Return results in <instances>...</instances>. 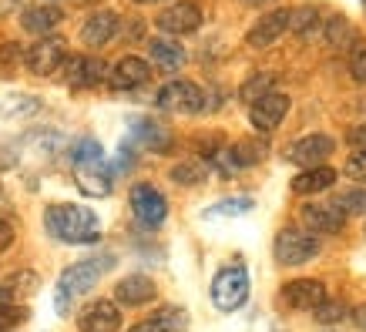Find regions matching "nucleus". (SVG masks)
<instances>
[{"label":"nucleus","mask_w":366,"mask_h":332,"mask_svg":"<svg viewBox=\"0 0 366 332\" xmlns=\"http://www.w3.org/2000/svg\"><path fill=\"white\" fill-rule=\"evenodd\" d=\"M44 225L57 242H67V245H91L98 242L101 235L98 215L91 208H84V205H47Z\"/></svg>","instance_id":"obj_1"},{"label":"nucleus","mask_w":366,"mask_h":332,"mask_svg":"<svg viewBox=\"0 0 366 332\" xmlns=\"http://www.w3.org/2000/svg\"><path fill=\"white\" fill-rule=\"evenodd\" d=\"M114 268V255H91L84 262H74L61 272V282H57V296H54V306H57V316H67L71 312V302L81 299L84 292L101 282V276H108Z\"/></svg>","instance_id":"obj_2"},{"label":"nucleus","mask_w":366,"mask_h":332,"mask_svg":"<svg viewBox=\"0 0 366 332\" xmlns=\"http://www.w3.org/2000/svg\"><path fill=\"white\" fill-rule=\"evenodd\" d=\"M74 171H78V188L91 198H104L112 195V168L104 161L98 141H81L74 148Z\"/></svg>","instance_id":"obj_3"},{"label":"nucleus","mask_w":366,"mask_h":332,"mask_svg":"<svg viewBox=\"0 0 366 332\" xmlns=\"http://www.w3.org/2000/svg\"><path fill=\"white\" fill-rule=\"evenodd\" d=\"M249 288H252L249 286V268L242 262H232V266L219 268L215 278H212V302H215V309L235 312L245 306Z\"/></svg>","instance_id":"obj_4"},{"label":"nucleus","mask_w":366,"mask_h":332,"mask_svg":"<svg viewBox=\"0 0 366 332\" xmlns=\"http://www.w3.org/2000/svg\"><path fill=\"white\" fill-rule=\"evenodd\" d=\"M155 101L158 108L172 111V114H199V111L209 108V98L195 81H168L165 88L158 91Z\"/></svg>","instance_id":"obj_5"},{"label":"nucleus","mask_w":366,"mask_h":332,"mask_svg":"<svg viewBox=\"0 0 366 332\" xmlns=\"http://www.w3.org/2000/svg\"><path fill=\"white\" fill-rule=\"evenodd\" d=\"M320 255V238L306 228H296V225H289L282 232L276 235V258L279 266H302V262H310Z\"/></svg>","instance_id":"obj_6"},{"label":"nucleus","mask_w":366,"mask_h":332,"mask_svg":"<svg viewBox=\"0 0 366 332\" xmlns=\"http://www.w3.org/2000/svg\"><path fill=\"white\" fill-rule=\"evenodd\" d=\"M67 57V47L61 37H41V41H34L31 47H27V54H24V64L31 67V74H41V78H47V74H54L57 67L64 64Z\"/></svg>","instance_id":"obj_7"},{"label":"nucleus","mask_w":366,"mask_h":332,"mask_svg":"<svg viewBox=\"0 0 366 332\" xmlns=\"http://www.w3.org/2000/svg\"><path fill=\"white\" fill-rule=\"evenodd\" d=\"M333 151L336 141L330 134H306V138H300V141H292L286 148V161L300 168H320Z\"/></svg>","instance_id":"obj_8"},{"label":"nucleus","mask_w":366,"mask_h":332,"mask_svg":"<svg viewBox=\"0 0 366 332\" xmlns=\"http://www.w3.org/2000/svg\"><path fill=\"white\" fill-rule=\"evenodd\" d=\"M132 211L134 218L142 221V225H148V228H155V225H162L168 215V201L165 195L155 188V185H148V181H142V185H134L132 188Z\"/></svg>","instance_id":"obj_9"},{"label":"nucleus","mask_w":366,"mask_h":332,"mask_svg":"<svg viewBox=\"0 0 366 332\" xmlns=\"http://www.w3.org/2000/svg\"><path fill=\"white\" fill-rule=\"evenodd\" d=\"M289 114V94H282V91H269V94H262L259 101H252V108H249V121H252L255 131H276L279 124H282V118Z\"/></svg>","instance_id":"obj_10"},{"label":"nucleus","mask_w":366,"mask_h":332,"mask_svg":"<svg viewBox=\"0 0 366 332\" xmlns=\"http://www.w3.org/2000/svg\"><path fill=\"white\" fill-rule=\"evenodd\" d=\"M300 218L306 225V232H326V235L343 232L346 225V215L336 201H306L300 208Z\"/></svg>","instance_id":"obj_11"},{"label":"nucleus","mask_w":366,"mask_h":332,"mask_svg":"<svg viewBox=\"0 0 366 332\" xmlns=\"http://www.w3.org/2000/svg\"><path fill=\"white\" fill-rule=\"evenodd\" d=\"M64 81L71 88H94L101 81H108V64L101 57H84V54H74V57H64Z\"/></svg>","instance_id":"obj_12"},{"label":"nucleus","mask_w":366,"mask_h":332,"mask_svg":"<svg viewBox=\"0 0 366 332\" xmlns=\"http://www.w3.org/2000/svg\"><path fill=\"white\" fill-rule=\"evenodd\" d=\"M155 24L158 31L165 34H192L202 27V7L192 4V0H178V4H172V7H165L158 14Z\"/></svg>","instance_id":"obj_13"},{"label":"nucleus","mask_w":366,"mask_h":332,"mask_svg":"<svg viewBox=\"0 0 366 332\" xmlns=\"http://www.w3.org/2000/svg\"><path fill=\"white\" fill-rule=\"evenodd\" d=\"M282 302L296 312H310V309L316 312L326 302V286L320 278H296V282H289L282 288Z\"/></svg>","instance_id":"obj_14"},{"label":"nucleus","mask_w":366,"mask_h":332,"mask_svg":"<svg viewBox=\"0 0 366 332\" xmlns=\"http://www.w3.org/2000/svg\"><path fill=\"white\" fill-rule=\"evenodd\" d=\"M78 329L81 332H118L122 329V309H118L112 299L91 302L88 309L81 312Z\"/></svg>","instance_id":"obj_15"},{"label":"nucleus","mask_w":366,"mask_h":332,"mask_svg":"<svg viewBox=\"0 0 366 332\" xmlns=\"http://www.w3.org/2000/svg\"><path fill=\"white\" fill-rule=\"evenodd\" d=\"M148 78H152V67L142 57H122L114 67H108V84L114 91L142 88V84H148Z\"/></svg>","instance_id":"obj_16"},{"label":"nucleus","mask_w":366,"mask_h":332,"mask_svg":"<svg viewBox=\"0 0 366 332\" xmlns=\"http://www.w3.org/2000/svg\"><path fill=\"white\" fill-rule=\"evenodd\" d=\"M286 31H289V11L279 7V11L262 14V17L252 24V31L245 34V41H249V47H269V44H276Z\"/></svg>","instance_id":"obj_17"},{"label":"nucleus","mask_w":366,"mask_h":332,"mask_svg":"<svg viewBox=\"0 0 366 332\" xmlns=\"http://www.w3.org/2000/svg\"><path fill=\"white\" fill-rule=\"evenodd\" d=\"M114 34H118V14H112V11L91 14L88 21L81 24V41L88 47H94V51L104 44H112Z\"/></svg>","instance_id":"obj_18"},{"label":"nucleus","mask_w":366,"mask_h":332,"mask_svg":"<svg viewBox=\"0 0 366 332\" xmlns=\"http://www.w3.org/2000/svg\"><path fill=\"white\" fill-rule=\"evenodd\" d=\"M155 282L148 276H124L118 286H114V299L122 306H148L155 299Z\"/></svg>","instance_id":"obj_19"},{"label":"nucleus","mask_w":366,"mask_h":332,"mask_svg":"<svg viewBox=\"0 0 366 332\" xmlns=\"http://www.w3.org/2000/svg\"><path fill=\"white\" fill-rule=\"evenodd\" d=\"M185 329H189V312L178 309V306H165L152 319L132 326V332H185Z\"/></svg>","instance_id":"obj_20"},{"label":"nucleus","mask_w":366,"mask_h":332,"mask_svg":"<svg viewBox=\"0 0 366 332\" xmlns=\"http://www.w3.org/2000/svg\"><path fill=\"white\" fill-rule=\"evenodd\" d=\"M336 178H340L336 175V168H326V165L302 168V175L292 178V191H296V195H320V191L333 188Z\"/></svg>","instance_id":"obj_21"},{"label":"nucleus","mask_w":366,"mask_h":332,"mask_svg":"<svg viewBox=\"0 0 366 332\" xmlns=\"http://www.w3.org/2000/svg\"><path fill=\"white\" fill-rule=\"evenodd\" d=\"M64 21V14H61V7H27L21 17L24 24V31H31V34H51L57 27V24Z\"/></svg>","instance_id":"obj_22"},{"label":"nucleus","mask_w":366,"mask_h":332,"mask_svg":"<svg viewBox=\"0 0 366 332\" xmlns=\"http://www.w3.org/2000/svg\"><path fill=\"white\" fill-rule=\"evenodd\" d=\"M148 57H152L155 67H162V71H178V67H185V51H182L175 41H165V37H155V41L148 44Z\"/></svg>","instance_id":"obj_23"},{"label":"nucleus","mask_w":366,"mask_h":332,"mask_svg":"<svg viewBox=\"0 0 366 332\" xmlns=\"http://www.w3.org/2000/svg\"><path fill=\"white\" fill-rule=\"evenodd\" d=\"M269 155V144L266 141H252V138H245V141L232 144L229 148V161H232V168L239 171V168H252L259 165V161H266Z\"/></svg>","instance_id":"obj_24"},{"label":"nucleus","mask_w":366,"mask_h":332,"mask_svg":"<svg viewBox=\"0 0 366 332\" xmlns=\"http://www.w3.org/2000/svg\"><path fill=\"white\" fill-rule=\"evenodd\" d=\"M134 138H138V144H144V148H152V151H168V144H172V134L162 128V124H152V121H134L132 124Z\"/></svg>","instance_id":"obj_25"},{"label":"nucleus","mask_w":366,"mask_h":332,"mask_svg":"<svg viewBox=\"0 0 366 332\" xmlns=\"http://www.w3.org/2000/svg\"><path fill=\"white\" fill-rule=\"evenodd\" d=\"M289 27H292V34H300V37L320 31V7L306 4L300 11H289Z\"/></svg>","instance_id":"obj_26"},{"label":"nucleus","mask_w":366,"mask_h":332,"mask_svg":"<svg viewBox=\"0 0 366 332\" xmlns=\"http://www.w3.org/2000/svg\"><path fill=\"white\" fill-rule=\"evenodd\" d=\"M255 208L252 198H222L219 205L205 208V218H235V215H249Z\"/></svg>","instance_id":"obj_27"},{"label":"nucleus","mask_w":366,"mask_h":332,"mask_svg":"<svg viewBox=\"0 0 366 332\" xmlns=\"http://www.w3.org/2000/svg\"><path fill=\"white\" fill-rule=\"evenodd\" d=\"M0 288H4V292H7L14 302H17V299H27V296H34V292H37V276H34V272H14V276L7 278V282H4Z\"/></svg>","instance_id":"obj_28"},{"label":"nucleus","mask_w":366,"mask_h":332,"mask_svg":"<svg viewBox=\"0 0 366 332\" xmlns=\"http://www.w3.org/2000/svg\"><path fill=\"white\" fill-rule=\"evenodd\" d=\"M202 178H205L202 161H182V165L172 168V181H178V185H199Z\"/></svg>","instance_id":"obj_29"},{"label":"nucleus","mask_w":366,"mask_h":332,"mask_svg":"<svg viewBox=\"0 0 366 332\" xmlns=\"http://www.w3.org/2000/svg\"><path fill=\"white\" fill-rule=\"evenodd\" d=\"M269 91H276V78H272V74H259V78H249L242 84V98L259 101L262 94H269Z\"/></svg>","instance_id":"obj_30"},{"label":"nucleus","mask_w":366,"mask_h":332,"mask_svg":"<svg viewBox=\"0 0 366 332\" xmlns=\"http://www.w3.org/2000/svg\"><path fill=\"white\" fill-rule=\"evenodd\" d=\"M336 205L343 208V215H366V188H350Z\"/></svg>","instance_id":"obj_31"},{"label":"nucleus","mask_w":366,"mask_h":332,"mask_svg":"<svg viewBox=\"0 0 366 332\" xmlns=\"http://www.w3.org/2000/svg\"><path fill=\"white\" fill-rule=\"evenodd\" d=\"M343 175L353 178V181H360V185H366V151H353V155L346 158Z\"/></svg>","instance_id":"obj_32"},{"label":"nucleus","mask_w":366,"mask_h":332,"mask_svg":"<svg viewBox=\"0 0 366 332\" xmlns=\"http://www.w3.org/2000/svg\"><path fill=\"white\" fill-rule=\"evenodd\" d=\"M316 319L322 322V326H333V322H343L346 319V306L343 302H322L320 309H316Z\"/></svg>","instance_id":"obj_33"},{"label":"nucleus","mask_w":366,"mask_h":332,"mask_svg":"<svg viewBox=\"0 0 366 332\" xmlns=\"http://www.w3.org/2000/svg\"><path fill=\"white\" fill-rule=\"evenodd\" d=\"M350 71H353L356 81H363L366 84V44L363 41H356L353 51H350Z\"/></svg>","instance_id":"obj_34"},{"label":"nucleus","mask_w":366,"mask_h":332,"mask_svg":"<svg viewBox=\"0 0 366 332\" xmlns=\"http://www.w3.org/2000/svg\"><path fill=\"white\" fill-rule=\"evenodd\" d=\"M346 141L353 144L356 151H366V124H356L353 131L346 134Z\"/></svg>","instance_id":"obj_35"},{"label":"nucleus","mask_w":366,"mask_h":332,"mask_svg":"<svg viewBox=\"0 0 366 332\" xmlns=\"http://www.w3.org/2000/svg\"><path fill=\"white\" fill-rule=\"evenodd\" d=\"M14 245V225L11 221H0V252H7Z\"/></svg>","instance_id":"obj_36"},{"label":"nucleus","mask_w":366,"mask_h":332,"mask_svg":"<svg viewBox=\"0 0 366 332\" xmlns=\"http://www.w3.org/2000/svg\"><path fill=\"white\" fill-rule=\"evenodd\" d=\"M356 322H360V326H363V329H366V302H363V306H360V309H356Z\"/></svg>","instance_id":"obj_37"},{"label":"nucleus","mask_w":366,"mask_h":332,"mask_svg":"<svg viewBox=\"0 0 366 332\" xmlns=\"http://www.w3.org/2000/svg\"><path fill=\"white\" fill-rule=\"evenodd\" d=\"M134 4H162V0H134Z\"/></svg>","instance_id":"obj_38"},{"label":"nucleus","mask_w":366,"mask_h":332,"mask_svg":"<svg viewBox=\"0 0 366 332\" xmlns=\"http://www.w3.org/2000/svg\"><path fill=\"white\" fill-rule=\"evenodd\" d=\"M363 7H366V0H363Z\"/></svg>","instance_id":"obj_39"}]
</instances>
